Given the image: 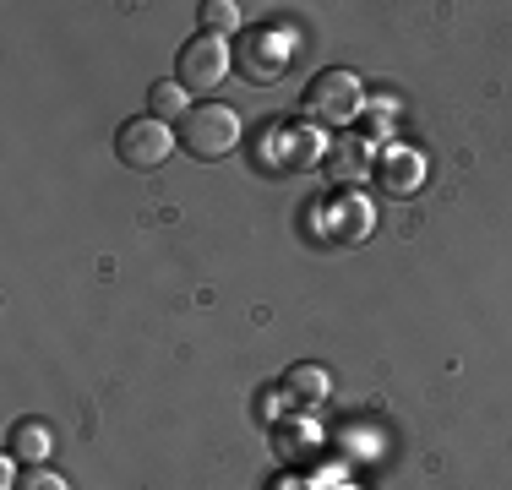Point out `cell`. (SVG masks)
<instances>
[{
    "label": "cell",
    "instance_id": "8fae6325",
    "mask_svg": "<svg viewBox=\"0 0 512 490\" xmlns=\"http://www.w3.org/2000/svg\"><path fill=\"white\" fill-rule=\"evenodd\" d=\"M382 164L393 169V191H398V196L414 191V180H420V158H414V153H387Z\"/></svg>",
    "mask_w": 512,
    "mask_h": 490
},
{
    "label": "cell",
    "instance_id": "8992f818",
    "mask_svg": "<svg viewBox=\"0 0 512 490\" xmlns=\"http://www.w3.org/2000/svg\"><path fill=\"white\" fill-rule=\"evenodd\" d=\"M6 458L28 463V469H44V458H50V425L44 420H17L11 425V441H6Z\"/></svg>",
    "mask_w": 512,
    "mask_h": 490
},
{
    "label": "cell",
    "instance_id": "ba28073f",
    "mask_svg": "<svg viewBox=\"0 0 512 490\" xmlns=\"http://www.w3.org/2000/svg\"><path fill=\"white\" fill-rule=\"evenodd\" d=\"M148 115L164 120V126H180V120L191 115L186 88H180V82H153V88H148Z\"/></svg>",
    "mask_w": 512,
    "mask_h": 490
},
{
    "label": "cell",
    "instance_id": "4fadbf2b",
    "mask_svg": "<svg viewBox=\"0 0 512 490\" xmlns=\"http://www.w3.org/2000/svg\"><path fill=\"white\" fill-rule=\"evenodd\" d=\"M273 490H300V485H295V480H278V485H273Z\"/></svg>",
    "mask_w": 512,
    "mask_h": 490
},
{
    "label": "cell",
    "instance_id": "3957f363",
    "mask_svg": "<svg viewBox=\"0 0 512 490\" xmlns=\"http://www.w3.org/2000/svg\"><path fill=\"white\" fill-rule=\"evenodd\" d=\"M180 147V137L164 126V120H153V115H137V120H120V131H115V158L126 169H137V175H148V169H158L169 153Z\"/></svg>",
    "mask_w": 512,
    "mask_h": 490
},
{
    "label": "cell",
    "instance_id": "277c9868",
    "mask_svg": "<svg viewBox=\"0 0 512 490\" xmlns=\"http://www.w3.org/2000/svg\"><path fill=\"white\" fill-rule=\"evenodd\" d=\"M229 66H235V49L218 39V33H197V39L175 55V82L186 93H213L218 82L229 77Z\"/></svg>",
    "mask_w": 512,
    "mask_h": 490
},
{
    "label": "cell",
    "instance_id": "52a82bcc",
    "mask_svg": "<svg viewBox=\"0 0 512 490\" xmlns=\"http://www.w3.org/2000/svg\"><path fill=\"white\" fill-rule=\"evenodd\" d=\"M284 392L300 409H316V403H327V371L322 365H295V371L284 376Z\"/></svg>",
    "mask_w": 512,
    "mask_h": 490
},
{
    "label": "cell",
    "instance_id": "9c48e42d",
    "mask_svg": "<svg viewBox=\"0 0 512 490\" xmlns=\"http://www.w3.org/2000/svg\"><path fill=\"white\" fill-rule=\"evenodd\" d=\"M365 169H371V158H365V147L355 137L338 142L333 153H327V175H333L338 186H355V180H365Z\"/></svg>",
    "mask_w": 512,
    "mask_h": 490
},
{
    "label": "cell",
    "instance_id": "30bf717a",
    "mask_svg": "<svg viewBox=\"0 0 512 490\" xmlns=\"http://www.w3.org/2000/svg\"><path fill=\"white\" fill-rule=\"evenodd\" d=\"M235 22H240V6H235V0H207V6H202V33H218V39H224Z\"/></svg>",
    "mask_w": 512,
    "mask_h": 490
},
{
    "label": "cell",
    "instance_id": "6da1fadb",
    "mask_svg": "<svg viewBox=\"0 0 512 490\" xmlns=\"http://www.w3.org/2000/svg\"><path fill=\"white\" fill-rule=\"evenodd\" d=\"M180 147H186L197 164H213V158L235 153L240 142V115L229 104H191V115L175 126Z\"/></svg>",
    "mask_w": 512,
    "mask_h": 490
},
{
    "label": "cell",
    "instance_id": "7c38bea8",
    "mask_svg": "<svg viewBox=\"0 0 512 490\" xmlns=\"http://www.w3.org/2000/svg\"><path fill=\"white\" fill-rule=\"evenodd\" d=\"M17 490H71V485L60 480L55 469H28V474H22V480H17Z\"/></svg>",
    "mask_w": 512,
    "mask_h": 490
},
{
    "label": "cell",
    "instance_id": "7a4b0ae2",
    "mask_svg": "<svg viewBox=\"0 0 512 490\" xmlns=\"http://www.w3.org/2000/svg\"><path fill=\"white\" fill-rule=\"evenodd\" d=\"M360 109H365V93L355 71L327 66L306 82V115L316 126H349V120H360Z\"/></svg>",
    "mask_w": 512,
    "mask_h": 490
},
{
    "label": "cell",
    "instance_id": "5b68a950",
    "mask_svg": "<svg viewBox=\"0 0 512 490\" xmlns=\"http://www.w3.org/2000/svg\"><path fill=\"white\" fill-rule=\"evenodd\" d=\"M235 66L246 71L251 82H273L278 71L289 66V44L278 39L273 28H251L246 39H240V55H235Z\"/></svg>",
    "mask_w": 512,
    "mask_h": 490
}]
</instances>
